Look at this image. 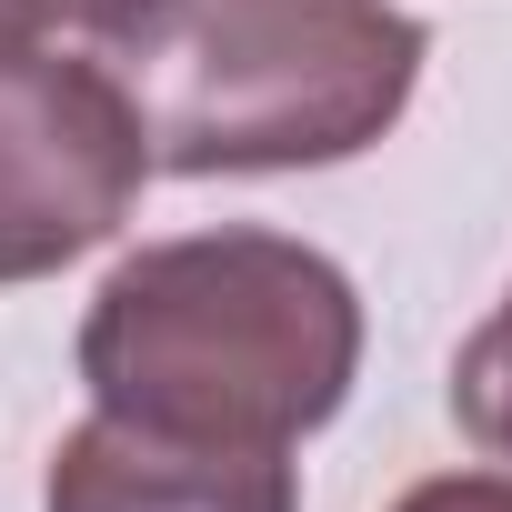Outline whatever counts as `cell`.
<instances>
[{"label":"cell","instance_id":"cell-6","mask_svg":"<svg viewBox=\"0 0 512 512\" xmlns=\"http://www.w3.org/2000/svg\"><path fill=\"white\" fill-rule=\"evenodd\" d=\"M452 412H462L472 442H492V452L512 462V312H492V322L462 342V362H452Z\"/></svg>","mask_w":512,"mask_h":512},{"label":"cell","instance_id":"cell-7","mask_svg":"<svg viewBox=\"0 0 512 512\" xmlns=\"http://www.w3.org/2000/svg\"><path fill=\"white\" fill-rule=\"evenodd\" d=\"M392 512H512V482L502 472H442V482H412Z\"/></svg>","mask_w":512,"mask_h":512},{"label":"cell","instance_id":"cell-4","mask_svg":"<svg viewBox=\"0 0 512 512\" xmlns=\"http://www.w3.org/2000/svg\"><path fill=\"white\" fill-rule=\"evenodd\" d=\"M41 512H302V482L282 452L171 442V432L91 412L81 432H61Z\"/></svg>","mask_w":512,"mask_h":512},{"label":"cell","instance_id":"cell-2","mask_svg":"<svg viewBox=\"0 0 512 512\" xmlns=\"http://www.w3.org/2000/svg\"><path fill=\"white\" fill-rule=\"evenodd\" d=\"M432 31L402 0H171L121 51L151 121V161L221 171H332L372 151L422 81Z\"/></svg>","mask_w":512,"mask_h":512},{"label":"cell","instance_id":"cell-1","mask_svg":"<svg viewBox=\"0 0 512 512\" xmlns=\"http://www.w3.org/2000/svg\"><path fill=\"white\" fill-rule=\"evenodd\" d=\"M362 372V292L292 231H181L91 292L81 382L111 422L292 452Z\"/></svg>","mask_w":512,"mask_h":512},{"label":"cell","instance_id":"cell-8","mask_svg":"<svg viewBox=\"0 0 512 512\" xmlns=\"http://www.w3.org/2000/svg\"><path fill=\"white\" fill-rule=\"evenodd\" d=\"M502 312H512V302H502Z\"/></svg>","mask_w":512,"mask_h":512},{"label":"cell","instance_id":"cell-3","mask_svg":"<svg viewBox=\"0 0 512 512\" xmlns=\"http://www.w3.org/2000/svg\"><path fill=\"white\" fill-rule=\"evenodd\" d=\"M151 171V121L121 71L81 51H0V282H51L101 251Z\"/></svg>","mask_w":512,"mask_h":512},{"label":"cell","instance_id":"cell-5","mask_svg":"<svg viewBox=\"0 0 512 512\" xmlns=\"http://www.w3.org/2000/svg\"><path fill=\"white\" fill-rule=\"evenodd\" d=\"M171 0H0V51H71V41H101V51H131Z\"/></svg>","mask_w":512,"mask_h":512}]
</instances>
